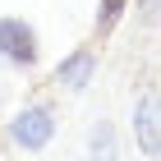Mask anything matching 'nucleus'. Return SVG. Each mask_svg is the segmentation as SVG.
<instances>
[{"label":"nucleus","instance_id":"obj_2","mask_svg":"<svg viewBox=\"0 0 161 161\" xmlns=\"http://www.w3.org/2000/svg\"><path fill=\"white\" fill-rule=\"evenodd\" d=\"M134 138L147 157H161V97L143 92L134 101Z\"/></svg>","mask_w":161,"mask_h":161},{"label":"nucleus","instance_id":"obj_6","mask_svg":"<svg viewBox=\"0 0 161 161\" xmlns=\"http://www.w3.org/2000/svg\"><path fill=\"white\" fill-rule=\"evenodd\" d=\"M124 5H129V0H101V14H97V28H101V32H111V28L120 23Z\"/></svg>","mask_w":161,"mask_h":161},{"label":"nucleus","instance_id":"obj_3","mask_svg":"<svg viewBox=\"0 0 161 161\" xmlns=\"http://www.w3.org/2000/svg\"><path fill=\"white\" fill-rule=\"evenodd\" d=\"M0 55L19 69L37 60V32L23 23V19H0Z\"/></svg>","mask_w":161,"mask_h":161},{"label":"nucleus","instance_id":"obj_1","mask_svg":"<svg viewBox=\"0 0 161 161\" xmlns=\"http://www.w3.org/2000/svg\"><path fill=\"white\" fill-rule=\"evenodd\" d=\"M51 134H55V115H51V106H23V111L9 120V143L23 152H42L51 143Z\"/></svg>","mask_w":161,"mask_h":161},{"label":"nucleus","instance_id":"obj_5","mask_svg":"<svg viewBox=\"0 0 161 161\" xmlns=\"http://www.w3.org/2000/svg\"><path fill=\"white\" fill-rule=\"evenodd\" d=\"M87 161H115V129L111 124H97V129H92V152H87Z\"/></svg>","mask_w":161,"mask_h":161},{"label":"nucleus","instance_id":"obj_4","mask_svg":"<svg viewBox=\"0 0 161 161\" xmlns=\"http://www.w3.org/2000/svg\"><path fill=\"white\" fill-rule=\"evenodd\" d=\"M92 64H97V60H92V51H74V55L55 69V78H60L64 87H74V92H78V87H87V78H92Z\"/></svg>","mask_w":161,"mask_h":161}]
</instances>
